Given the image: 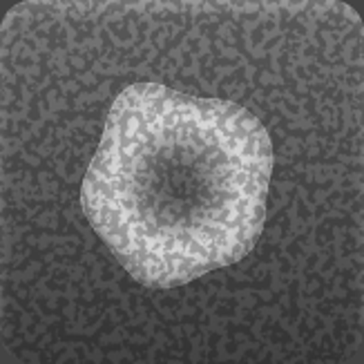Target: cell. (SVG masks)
<instances>
[{
	"mask_svg": "<svg viewBox=\"0 0 364 364\" xmlns=\"http://www.w3.org/2000/svg\"><path fill=\"white\" fill-rule=\"evenodd\" d=\"M271 168V139L244 107L141 83L107 117L83 208L141 284L177 287L255 246Z\"/></svg>",
	"mask_w": 364,
	"mask_h": 364,
	"instance_id": "obj_1",
	"label": "cell"
}]
</instances>
